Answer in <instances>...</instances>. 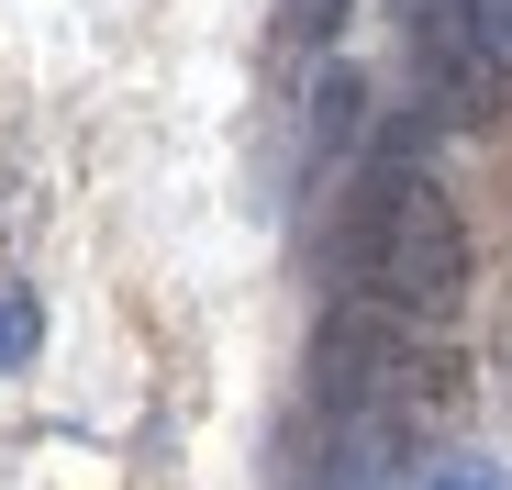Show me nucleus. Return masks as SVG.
<instances>
[{
    "mask_svg": "<svg viewBox=\"0 0 512 490\" xmlns=\"http://www.w3.org/2000/svg\"><path fill=\"white\" fill-rule=\"evenodd\" d=\"M357 0H279V23H290V45H323L334 23H346Z\"/></svg>",
    "mask_w": 512,
    "mask_h": 490,
    "instance_id": "3",
    "label": "nucleus"
},
{
    "mask_svg": "<svg viewBox=\"0 0 512 490\" xmlns=\"http://www.w3.org/2000/svg\"><path fill=\"white\" fill-rule=\"evenodd\" d=\"M423 490H512V479H501L490 457H446V468H435V479H423Z\"/></svg>",
    "mask_w": 512,
    "mask_h": 490,
    "instance_id": "4",
    "label": "nucleus"
},
{
    "mask_svg": "<svg viewBox=\"0 0 512 490\" xmlns=\"http://www.w3.org/2000/svg\"><path fill=\"white\" fill-rule=\"evenodd\" d=\"M34 346H45V301H34L23 279H0V379L34 368Z\"/></svg>",
    "mask_w": 512,
    "mask_h": 490,
    "instance_id": "2",
    "label": "nucleus"
},
{
    "mask_svg": "<svg viewBox=\"0 0 512 490\" xmlns=\"http://www.w3.org/2000/svg\"><path fill=\"white\" fill-rule=\"evenodd\" d=\"M346 268L368 290V312H390L401 335H423V323H446L457 290H468V234H457V201L423 179V156L390 145L368 168V201L346 223Z\"/></svg>",
    "mask_w": 512,
    "mask_h": 490,
    "instance_id": "1",
    "label": "nucleus"
}]
</instances>
